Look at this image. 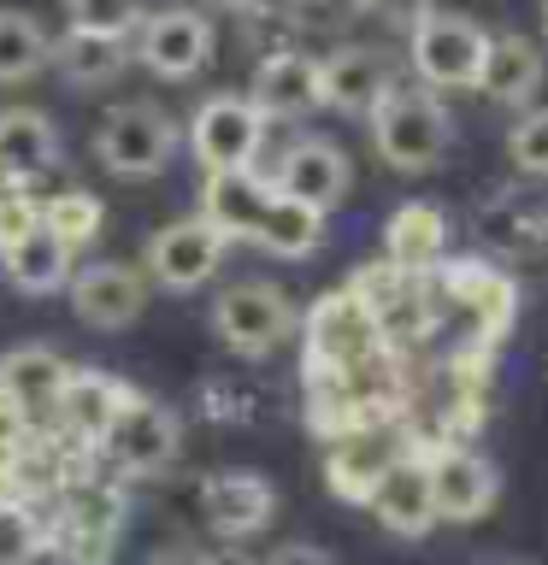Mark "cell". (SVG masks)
<instances>
[{"instance_id": "1", "label": "cell", "mask_w": 548, "mask_h": 565, "mask_svg": "<svg viewBox=\"0 0 548 565\" xmlns=\"http://www.w3.org/2000/svg\"><path fill=\"white\" fill-rule=\"evenodd\" d=\"M371 124V148L389 171H431L442 166V153H449V136L454 124L442 113V100L431 88H389L378 100V113L366 118Z\"/></svg>"}, {"instance_id": "2", "label": "cell", "mask_w": 548, "mask_h": 565, "mask_svg": "<svg viewBox=\"0 0 548 565\" xmlns=\"http://www.w3.org/2000/svg\"><path fill=\"white\" fill-rule=\"evenodd\" d=\"M301 312L295 300L277 289V282H230V289L212 300V335L242 353V360H265L295 335Z\"/></svg>"}, {"instance_id": "3", "label": "cell", "mask_w": 548, "mask_h": 565, "mask_svg": "<svg viewBox=\"0 0 548 565\" xmlns=\"http://www.w3.org/2000/svg\"><path fill=\"white\" fill-rule=\"evenodd\" d=\"M177 153V124L171 113H159L154 100H124L101 118L95 130V159L124 183H141V177H159Z\"/></svg>"}, {"instance_id": "4", "label": "cell", "mask_w": 548, "mask_h": 565, "mask_svg": "<svg viewBox=\"0 0 548 565\" xmlns=\"http://www.w3.org/2000/svg\"><path fill=\"white\" fill-rule=\"evenodd\" d=\"M489 53V30L466 12H431L407 30V60H413L424 88H477Z\"/></svg>"}, {"instance_id": "5", "label": "cell", "mask_w": 548, "mask_h": 565, "mask_svg": "<svg viewBox=\"0 0 548 565\" xmlns=\"http://www.w3.org/2000/svg\"><path fill=\"white\" fill-rule=\"evenodd\" d=\"M378 348H383V330H378V318H371V307L354 289L325 295L307 312V360H313V371L354 377L360 365L378 360Z\"/></svg>"}, {"instance_id": "6", "label": "cell", "mask_w": 548, "mask_h": 565, "mask_svg": "<svg viewBox=\"0 0 548 565\" xmlns=\"http://www.w3.org/2000/svg\"><path fill=\"white\" fill-rule=\"evenodd\" d=\"M265 141V118L247 95H212L189 118V153L201 159L207 177L219 171H254V153Z\"/></svg>"}, {"instance_id": "7", "label": "cell", "mask_w": 548, "mask_h": 565, "mask_svg": "<svg viewBox=\"0 0 548 565\" xmlns=\"http://www.w3.org/2000/svg\"><path fill=\"white\" fill-rule=\"evenodd\" d=\"M177 448H183V424H177V413L166 401H148V395H130V406L113 418V430H106V441H101V454L130 477L171 471Z\"/></svg>"}, {"instance_id": "8", "label": "cell", "mask_w": 548, "mask_h": 565, "mask_svg": "<svg viewBox=\"0 0 548 565\" xmlns=\"http://www.w3.org/2000/svg\"><path fill=\"white\" fill-rule=\"evenodd\" d=\"M224 254H230V242L194 212V218H177L166 230H154L141 265H148V282H159V289H171V295H189V289H201V282H212Z\"/></svg>"}, {"instance_id": "9", "label": "cell", "mask_w": 548, "mask_h": 565, "mask_svg": "<svg viewBox=\"0 0 548 565\" xmlns=\"http://www.w3.org/2000/svg\"><path fill=\"white\" fill-rule=\"evenodd\" d=\"M136 60L154 71V77H166V83H189V77H201L207 60H212V24H207V12H194V7H159L141 18V30H136Z\"/></svg>"}, {"instance_id": "10", "label": "cell", "mask_w": 548, "mask_h": 565, "mask_svg": "<svg viewBox=\"0 0 548 565\" xmlns=\"http://www.w3.org/2000/svg\"><path fill=\"white\" fill-rule=\"evenodd\" d=\"M71 312L83 318L88 330H130L141 307H148V271L124 259H95L71 271Z\"/></svg>"}, {"instance_id": "11", "label": "cell", "mask_w": 548, "mask_h": 565, "mask_svg": "<svg viewBox=\"0 0 548 565\" xmlns=\"http://www.w3.org/2000/svg\"><path fill=\"white\" fill-rule=\"evenodd\" d=\"M124 530V507L118 494H77L60 507V519L48 524V554L65 565H113Z\"/></svg>"}, {"instance_id": "12", "label": "cell", "mask_w": 548, "mask_h": 565, "mask_svg": "<svg viewBox=\"0 0 548 565\" xmlns=\"http://www.w3.org/2000/svg\"><path fill=\"white\" fill-rule=\"evenodd\" d=\"M348 183H354L348 153L336 148V141H325V136H301L295 148L277 159V171H272V189L289 194V201H301V206H313V212L342 206Z\"/></svg>"}, {"instance_id": "13", "label": "cell", "mask_w": 548, "mask_h": 565, "mask_svg": "<svg viewBox=\"0 0 548 565\" xmlns=\"http://www.w3.org/2000/svg\"><path fill=\"white\" fill-rule=\"evenodd\" d=\"M318 77H325V106H330V113L371 118V113H378V100L396 88V65H389L383 47L348 42V47H336L330 60H318Z\"/></svg>"}, {"instance_id": "14", "label": "cell", "mask_w": 548, "mask_h": 565, "mask_svg": "<svg viewBox=\"0 0 548 565\" xmlns=\"http://www.w3.org/2000/svg\"><path fill=\"white\" fill-rule=\"evenodd\" d=\"M247 100L260 106V118H307L325 106V77H318V60L301 47H277L265 53L260 71H254V88H247Z\"/></svg>"}, {"instance_id": "15", "label": "cell", "mask_w": 548, "mask_h": 565, "mask_svg": "<svg viewBox=\"0 0 548 565\" xmlns=\"http://www.w3.org/2000/svg\"><path fill=\"white\" fill-rule=\"evenodd\" d=\"M495 494H502V477L484 454L472 448H442L431 459V501H436V519L449 524H477L484 512L495 507Z\"/></svg>"}, {"instance_id": "16", "label": "cell", "mask_w": 548, "mask_h": 565, "mask_svg": "<svg viewBox=\"0 0 548 565\" xmlns=\"http://www.w3.org/2000/svg\"><path fill=\"white\" fill-rule=\"evenodd\" d=\"M201 507H207V524L219 530L224 542H247L272 524L277 489L265 483L260 471H219L201 483Z\"/></svg>"}, {"instance_id": "17", "label": "cell", "mask_w": 548, "mask_h": 565, "mask_svg": "<svg viewBox=\"0 0 548 565\" xmlns=\"http://www.w3.org/2000/svg\"><path fill=\"white\" fill-rule=\"evenodd\" d=\"M371 519H378L389 536H424V530L436 524V501H431V459H396V466L383 471V483L371 489Z\"/></svg>"}, {"instance_id": "18", "label": "cell", "mask_w": 548, "mask_h": 565, "mask_svg": "<svg viewBox=\"0 0 548 565\" xmlns=\"http://www.w3.org/2000/svg\"><path fill=\"white\" fill-rule=\"evenodd\" d=\"M71 383V360L65 353H53L48 342H24L12 353H0V388L18 401V413H24L30 424L60 413V395Z\"/></svg>"}, {"instance_id": "19", "label": "cell", "mask_w": 548, "mask_h": 565, "mask_svg": "<svg viewBox=\"0 0 548 565\" xmlns=\"http://www.w3.org/2000/svg\"><path fill=\"white\" fill-rule=\"evenodd\" d=\"M60 159V130L35 106H7L0 113V189H30Z\"/></svg>"}, {"instance_id": "20", "label": "cell", "mask_w": 548, "mask_h": 565, "mask_svg": "<svg viewBox=\"0 0 548 565\" xmlns=\"http://www.w3.org/2000/svg\"><path fill=\"white\" fill-rule=\"evenodd\" d=\"M272 194L277 189L254 171H219V177H207V189H201V218L219 230L224 242H254Z\"/></svg>"}, {"instance_id": "21", "label": "cell", "mask_w": 548, "mask_h": 565, "mask_svg": "<svg viewBox=\"0 0 548 565\" xmlns=\"http://www.w3.org/2000/svg\"><path fill=\"white\" fill-rule=\"evenodd\" d=\"M136 388L130 383H118V377H106V371H71V383H65V395H60V418L77 441H88V448H101L106 430H113V418L130 406Z\"/></svg>"}, {"instance_id": "22", "label": "cell", "mask_w": 548, "mask_h": 565, "mask_svg": "<svg viewBox=\"0 0 548 565\" xmlns=\"http://www.w3.org/2000/svg\"><path fill=\"white\" fill-rule=\"evenodd\" d=\"M542 88V47L519 30L489 35L484 71H477V95H489L495 106H525Z\"/></svg>"}, {"instance_id": "23", "label": "cell", "mask_w": 548, "mask_h": 565, "mask_svg": "<svg viewBox=\"0 0 548 565\" xmlns=\"http://www.w3.org/2000/svg\"><path fill=\"white\" fill-rule=\"evenodd\" d=\"M136 47L124 42V35H95V30H65L53 35V71L71 83V88H106L118 83L124 71H130Z\"/></svg>"}, {"instance_id": "24", "label": "cell", "mask_w": 548, "mask_h": 565, "mask_svg": "<svg viewBox=\"0 0 548 565\" xmlns=\"http://www.w3.org/2000/svg\"><path fill=\"white\" fill-rule=\"evenodd\" d=\"M396 459H401L396 441H389L383 430H366V424H360V430H348V436L330 448V459H325V483L342 494V501H360V507H366L371 489L383 483V471L396 466Z\"/></svg>"}, {"instance_id": "25", "label": "cell", "mask_w": 548, "mask_h": 565, "mask_svg": "<svg viewBox=\"0 0 548 565\" xmlns=\"http://www.w3.org/2000/svg\"><path fill=\"white\" fill-rule=\"evenodd\" d=\"M0 271L18 295H53V289H71V247L53 236L48 224H35L30 236H18L7 254H0Z\"/></svg>"}, {"instance_id": "26", "label": "cell", "mask_w": 548, "mask_h": 565, "mask_svg": "<svg viewBox=\"0 0 548 565\" xmlns=\"http://www.w3.org/2000/svg\"><path fill=\"white\" fill-rule=\"evenodd\" d=\"M442 247H449V218H442L431 201H407V206L389 212L383 254L396 271H424V265L442 259Z\"/></svg>"}, {"instance_id": "27", "label": "cell", "mask_w": 548, "mask_h": 565, "mask_svg": "<svg viewBox=\"0 0 548 565\" xmlns=\"http://www.w3.org/2000/svg\"><path fill=\"white\" fill-rule=\"evenodd\" d=\"M318 242H325V212L301 206L289 194H272L254 247H265L272 259H307V254H318Z\"/></svg>"}, {"instance_id": "28", "label": "cell", "mask_w": 548, "mask_h": 565, "mask_svg": "<svg viewBox=\"0 0 548 565\" xmlns=\"http://www.w3.org/2000/svg\"><path fill=\"white\" fill-rule=\"evenodd\" d=\"M48 60H53L48 30L35 24L30 12L0 7V88H18V83L42 77V65H48Z\"/></svg>"}, {"instance_id": "29", "label": "cell", "mask_w": 548, "mask_h": 565, "mask_svg": "<svg viewBox=\"0 0 548 565\" xmlns=\"http://www.w3.org/2000/svg\"><path fill=\"white\" fill-rule=\"evenodd\" d=\"M48 559V519L30 494L0 501V565H42Z\"/></svg>"}, {"instance_id": "30", "label": "cell", "mask_w": 548, "mask_h": 565, "mask_svg": "<svg viewBox=\"0 0 548 565\" xmlns=\"http://www.w3.org/2000/svg\"><path fill=\"white\" fill-rule=\"evenodd\" d=\"M42 224L71 247V254H77V247H88V242L101 236L106 206H101L88 189H60V194H48V201H42Z\"/></svg>"}, {"instance_id": "31", "label": "cell", "mask_w": 548, "mask_h": 565, "mask_svg": "<svg viewBox=\"0 0 548 565\" xmlns=\"http://www.w3.org/2000/svg\"><path fill=\"white\" fill-rule=\"evenodd\" d=\"M148 0H65V18H71V30H95V35H130L141 30V12Z\"/></svg>"}, {"instance_id": "32", "label": "cell", "mask_w": 548, "mask_h": 565, "mask_svg": "<svg viewBox=\"0 0 548 565\" xmlns=\"http://www.w3.org/2000/svg\"><path fill=\"white\" fill-rule=\"evenodd\" d=\"M507 159H513V166H519L525 177H548V106L513 118V130H507Z\"/></svg>"}, {"instance_id": "33", "label": "cell", "mask_w": 548, "mask_h": 565, "mask_svg": "<svg viewBox=\"0 0 548 565\" xmlns=\"http://www.w3.org/2000/svg\"><path fill=\"white\" fill-rule=\"evenodd\" d=\"M35 224H42V201H35L30 189H0V254H7L18 236H30Z\"/></svg>"}, {"instance_id": "34", "label": "cell", "mask_w": 548, "mask_h": 565, "mask_svg": "<svg viewBox=\"0 0 548 565\" xmlns=\"http://www.w3.org/2000/svg\"><path fill=\"white\" fill-rule=\"evenodd\" d=\"M354 12H366L360 0H289V18L301 30H342Z\"/></svg>"}, {"instance_id": "35", "label": "cell", "mask_w": 548, "mask_h": 565, "mask_svg": "<svg viewBox=\"0 0 548 565\" xmlns=\"http://www.w3.org/2000/svg\"><path fill=\"white\" fill-rule=\"evenodd\" d=\"M30 448V418L18 413V401L0 388V459H18Z\"/></svg>"}, {"instance_id": "36", "label": "cell", "mask_w": 548, "mask_h": 565, "mask_svg": "<svg viewBox=\"0 0 548 565\" xmlns=\"http://www.w3.org/2000/svg\"><path fill=\"white\" fill-rule=\"evenodd\" d=\"M360 7L378 12V18H389V24H407V30H413L419 18L436 12V0H360Z\"/></svg>"}, {"instance_id": "37", "label": "cell", "mask_w": 548, "mask_h": 565, "mask_svg": "<svg viewBox=\"0 0 548 565\" xmlns=\"http://www.w3.org/2000/svg\"><path fill=\"white\" fill-rule=\"evenodd\" d=\"M265 565H336V559L313 542H289V547H277V554H265Z\"/></svg>"}, {"instance_id": "38", "label": "cell", "mask_w": 548, "mask_h": 565, "mask_svg": "<svg viewBox=\"0 0 548 565\" xmlns=\"http://www.w3.org/2000/svg\"><path fill=\"white\" fill-rule=\"evenodd\" d=\"M141 565H207L201 554H189V547H159L154 559H141Z\"/></svg>"}, {"instance_id": "39", "label": "cell", "mask_w": 548, "mask_h": 565, "mask_svg": "<svg viewBox=\"0 0 548 565\" xmlns=\"http://www.w3.org/2000/svg\"><path fill=\"white\" fill-rule=\"evenodd\" d=\"M12 494H24V483H18V459H0V501H12Z\"/></svg>"}, {"instance_id": "40", "label": "cell", "mask_w": 548, "mask_h": 565, "mask_svg": "<svg viewBox=\"0 0 548 565\" xmlns=\"http://www.w3.org/2000/svg\"><path fill=\"white\" fill-rule=\"evenodd\" d=\"M212 7H224V12H265L272 0H212Z\"/></svg>"}, {"instance_id": "41", "label": "cell", "mask_w": 548, "mask_h": 565, "mask_svg": "<svg viewBox=\"0 0 548 565\" xmlns=\"http://www.w3.org/2000/svg\"><path fill=\"white\" fill-rule=\"evenodd\" d=\"M542 30H548V7H542Z\"/></svg>"}]
</instances>
